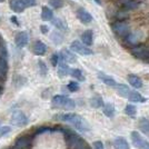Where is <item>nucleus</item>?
I'll return each instance as SVG.
<instances>
[{"mask_svg":"<svg viewBox=\"0 0 149 149\" xmlns=\"http://www.w3.org/2000/svg\"><path fill=\"white\" fill-rule=\"evenodd\" d=\"M55 118L72 125L77 130L82 131V132H86V131L89 130V125H88L87 121L82 118L81 116L77 115V113H74V112L58 113V115H55Z\"/></svg>","mask_w":149,"mask_h":149,"instance_id":"1","label":"nucleus"},{"mask_svg":"<svg viewBox=\"0 0 149 149\" xmlns=\"http://www.w3.org/2000/svg\"><path fill=\"white\" fill-rule=\"evenodd\" d=\"M51 105L54 108L58 109H66V110H72L76 107V102L72 99L68 98L67 96H62V95H57L52 98Z\"/></svg>","mask_w":149,"mask_h":149,"instance_id":"2","label":"nucleus"},{"mask_svg":"<svg viewBox=\"0 0 149 149\" xmlns=\"http://www.w3.org/2000/svg\"><path fill=\"white\" fill-rule=\"evenodd\" d=\"M111 30L118 38H125L129 33L130 28H129V24L127 21L118 20L111 25Z\"/></svg>","mask_w":149,"mask_h":149,"instance_id":"3","label":"nucleus"},{"mask_svg":"<svg viewBox=\"0 0 149 149\" xmlns=\"http://www.w3.org/2000/svg\"><path fill=\"white\" fill-rule=\"evenodd\" d=\"M130 52L135 58L149 63V48H147L146 46H140V45L134 46L131 48Z\"/></svg>","mask_w":149,"mask_h":149,"instance_id":"4","label":"nucleus"},{"mask_svg":"<svg viewBox=\"0 0 149 149\" xmlns=\"http://www.w3.org/2000/svg\"><path fill=\"white\" fill-rule=\"evenodd\" d=\"M70 49L74 51L76 54H79L81 56H90V55H93V50L90 49L88 46L86 45H84L82 42L80 41H78V40H74L71 42L70 45Z\"/></svg>","mask_w":149,"mask_h":149,"instance_id":"5","label":"nucleus"},{"mask_svg":"<svg viewBox=\"0 0 149 149\" xmlns=\"http://www.w3.org/2000/svg\"><path fill=\"white\" fill-rule=\"evenodd\" d=\"M33 138L35 137L32 135H22L16 139L13 146H16L19 149H30L32 147Z\"/></svg>","mask_w":149,"mask_h":149,"instance_id":"6","label":"nucleus"},{"mask_svg":"<svg viewBox=\"0 0 149 149\" xmlns=\"http://www.w3.org/2000/svg\"><path fill=\"white\" fill-rule=\"evenodd\" d=\"M29 123L28 117L26 116L24 112L21 110H16L13 111V116H11V124L13 126H17V127H25Z\"/></svg>","mask_w":149,"mask_h":149,"instance_id":"7","label":"nucleus"},{"mask_svg":"<svg viewBox=\"0 0 149 149\" xmlns=\"http://www.w3.org/2000/svg\"><path fill=\"white\" fill-rule=\"evenodd\" d=\"M143 38V33L141 31H134L129 32L126 37H125V42L129 46H137Z\"/></svg>","mask_w":149,"mask_h":149,"instance_id":"8","label":"nucleus"},{"mask_svg":"<svg viewBox=\"0 0 149 149\" xmlns=\"http://www.w3.org/2000/svg\"><path fill=\"white\" fill-rule=\"evenodd\" d=\"M15 42L18 48H24L29 42V35L27 31H20L15 38Z\"/></svg>","mask_w":149,"mask_h":149,"instance_id":"9","label":"nucleus"},{"mask_svg":"<svg viewBox=\"0 0 149 149\" xmlns=\"http://www.w3.org/2000/svg\"><path fill=\"white\" fill-rule=\"evenodd\" d=\"M77 17L82 24H90L93 21V16L84 8H79L77 10Z\"/></svg>","mask_w":149,"mask_h":149,"instance_id":"10","label":"nucleus"},{"mask_svg":"<svg viewBox=\"0 0 149 149\" xmlns=\"http://www.w3.org/2000/svg\"><path fill=\"white\" fill-rule=\"evenodd\" d=\"M130 136H131L132 143H134V146H135L136 148L141 149L143 146H145V143H147V141L143 139V137L140 136V134H139V132H137V131H132Z\"/></svg>","mask_w":149,"mask_h":149,"instance_id":"11","label":"nucleus"},{"mask_svg":"<svg viewBox=\"0 0 149 149\" xmlns=\"http://www.w3.org/2000/svg\"><path fill=\"white\" fill-rule=\"evenodd\" d=\"M59 56H60L62 61L67 62V63H74V62L77 61L76 56H74V54L68 49H62Z\"/></svg>","mask_w":149,"mask_h":149,"instance_id":"12","label":"nucleus"},{"mask_svg":"<svg viewBox=\"0 0 149 149\" xmlns=\"http://www.w3.org/2000/svg\"><path fill=\"white\" fill-rule=\"evenodd\" d=\"M7 72H8V61H7V59L0 57V84L5 82Z\"/></svg>","mask_w":149,"mask_h":149,"instance_id":"13","label":"nucleus"},{"mask_svg":"<svg viewBox=\"0 0 149 149\" xmlns=\"http://www.w3.org/2000/svg\"><path fill=\"white\" fill-rule=\"evenodd\" d=\"M46 52H47V46L40 40L36 41L33 45V54L37 56H44Z\"/></svg>","mask_w":149,"mask_h":149,"instance_id":"14","label":"nucleus"},{"mask_svg":"<svg viewBox=\"0 0 149 149\" xmlns=\"http://www.w3.org/2000/svg\"><path fill=\"white\" fill-rule=\"evenodd\" d=\"M98 78H99L100 80L102 81L105 85L109 86V87H116V86H117L116 80H115L113 78H111V77L107 76L106 74H104V72H98Z\"/></svg>","mask_w":149,"mask_h":149,"instance_id":"15","label":"nucleus"},{"mask_svg":"<svg viewBox=\"0 0 149 149\" xmlns=\"http://www.w3.org/2000/svg\"><path fill=\"white\" fill-rule=\"evenodd\" d=\"M81 40H82V44L86 45V46H91L93 41V32L91 30H86L82 32L81 35Z\"/></svg>","mask_w":149,"mask_h":149,"instance_id":"16","label":"nucleus"},{"mask_svg":"<svg viewBox=\"0 0 149 149\" xmlns=\"http://www.w3.org/2000/svg\"><path fill=\"white\" fill-rule=\"evenodd\" d=\"M10 7H11V9L13 11L17 13H24V10L26 8L21 0H10Z\"/></svg>","mask_w":149,"mask_h":149,"instance_id":"17","label":"nucleus"},{"mask_svg":"<svg viewBox=\"0 0 149 149\" xmlns=\"http://www.w3.org/2000/svg\"><path fill=\"white\" fill-rule=\"evenodd\" d=\"M113 146H115L117 149H129L130 148V146H129L128 141H127L125 138H123V137L116 138V139L113 140Z\"/></svg>","mask_w":149,"mask_h":149,"instance_id":"18","label":"nucleus"},{"mask_svg":"<svg viewBox=\"0 0 149 149\" xmlns=\"http://www.w3.org/2000/svg\"><path fill=\"white\" fill-rule=\"evenodd\" d=\"M128 81H129V84L131 86L134 88H136V89H139V88L143 87V80L136 74H129L128 76Z\"/></svg>","mask_w":149,"mask_h":149,"instance_id":"19","label":"nucleus"},{"mask_svg":"<svg viewBox=\"0 0 149 149\" xmlns=\"http://www.w3.org/2000/svg\"><path fill=\"white\" fill-rule=\"evenodd\" d=\"M69 74H70V68L67 65V62H59L58 63V74H59V77H66Z\"/></svg>","mask_w":149,"mask_h":149,"instance_id":"20","label":"nucleus"},{"mask_svg":"<svg viewBox=\"0 0 149 149\" xmlns=\"http://www.w3.org/2000/svg\"><path fill=\"white\" fill-rule=\"evenodd\" d=\"M127 99H129L130 101H134V102H140V104H143V102L146 101V99L143 98L140 93H137V91H134V90L130 91V93H129V96H128Z\"/></svg>","mask_w":149,"mask_h":149,"instance_id":"21","label":"nucleus"},{"mask_svg":"<svg viewBox=\"0 0 149 149\" xmlns=\"http://www.w3.org/2000/svg\"><path fill=\"white\" fill-rule=\"evenodd\" d=\"M138 127L140 131H143L145 135H149V119L148 118H140L138 123Z\"/></svg>","mask_w":149,"mask_h":149,"instance_id":"22","label":"nucleus"},{"mask_svg":"<svg viewBox=\"0 0 149 149\" xmlns=\"http://www.w3.org/2000/svg\"><path fill=\"white\" fill-rule=\"evenodd\" d=\"M54 18V13L52 10L49 9L48 7L44 6L42 7V11H41V19L45 20V21H50Z\"/></svg>","mask_w":149,"mask_h":149,"instance_id":"23","label":"nucleus"},{"mask_svg":"<svg viewBox=\"0 0 149 149\" xmlns=\"http://www.w3.org/2000/svg\"><path fill=\"white\" fill-rule=\"evenodd\" d=\"M116 88H117L118 95H120L124 98H128V96H129V93L131 91V89L128 88V86H126V85H117Z\"/></svg>","mask_w":149,"mask_h":149,"instance_id":"24","label":"nucleus"},{"mask_svg":"<svg viewBox=\"0 0 149 149\" xmlns=\"http://www.w3.org/2000/svg\"><path fill=\"white\" fill-rule=\"evenodd\" d=\"M102 111H104V113H105L107 117H109V118H112V117L115 116L116 109H115V106L112 105V104H107V105H104Z\"/></svg>","mask_w":149,"mask_h":149,"instance_id":"25","label":"nucleus"},{"mask_svg":"<svg viewBox=\"0 0 149 149\" xmlns=\"http://www.w3.org/2000/svg\"><path fill=\"white\" fill-rule=\"evenodd\" d=\"M51 22H52V25L55 26L56 28H58L59 30H63L66 31L68 29V27H67V24L62 20L61 18H55L51 20Z\"/></svg>","mask_w":149,"mask_h":149,"instance_id":"26","label":"nucleus"},{"mask_svg":"<svg viewBox=\"0 0 149 149\" xmlns=\"http://www.w3.org/2000/svg\"><path fill=\"white\" fill-rule=\"evenodd\" d=\"M71 74V77H74V79H77L79 81L85 80V76H84L80 69H70V74Z\"/></svg>","mask_w":149,"mask_h":149,"instance_id":"27","label":"nucleus"},{"mask_svg":"<svg viewBox=\"0 0 149 149\" xmlns=\"http://www.w3.org/2000/svg\"><path fill=\"white\" fill-rule=\"evenodd\" d=\"M90 104H91V106H93V108H100V107L104 106V100L99 96H96V97H93V99H91Z\"/></svg>","mask_w":149,"mask_h":149,"instance_id":"28","label":"nucleus"},{"mask_svg":"<svg viewBox=\"0 0 149 149\" xmlns=\"http://www.w3.org/2000/svg\"><path fill=\"white\" fill-rule=\"evenodd\" d=\"M51 40L55 42L56 45H59L62 42V40H63V37L61 36V33H59V32H57V31H54L52 33H51Z\"/></svg>","mask_w":149,"mask_h":149,"instance_id":"29","label":"nucleus"},{"mask_svg":"<svg viewBox=\"0 0 149 149\" xmlns=\"http://www.w3.org/2000/svg\"><path fill=\"white\" fill-rule=\"evenodd\" d=\"M67 89L71 93H76V91L79 90V84L76 82V81H70L68 84V86H67Z\"/></svg>","mask_w":149,"mask_h":149,"instance_id":"30","label":"nucleus"},{"mask_svg":"<svg viewBox=\"0 0 149 149\" xmlns=\"http://www.w3.org/2000/svg\"><path fill=\"white\" fill-rule=\"evenodd\" d=\"M125 112H126V115H128V116H134L137 112V109L134 105H127L126 108H125Z\"/></svg>","mask_w":149,"mask_h":149,"instance_id":"31","label":"nucleus"},{"mask_svg":"<svg viewBox=\"0 0 149 149\" xmlns=\"http://www.w3.org/2000/svg\"><path fill=\"white\" fill-rule=\"evenodd\" d=\"M38 66H39V71H40L41 76H46L47 72H48V68H47L46 63H45L42 60H39V61H38Z\"/></svg>","mask_w":149,"mask_h":149,"instance_id":"32","label":"nucleus"},{"mask_svg":"<svg viewBox=\"0 0 149 149\" xmlns=\"http://www.w3.org/2000/svg\"><path fill=\"white\" fill-rule=\"evenodd\" d=\"M50 130H52L50 127H39V128H37L36 130L33 131L32 136L36 137V136H38V135H41V134H44V132H47V131H50Z\"/></svg>","mask_w":149,"mask_h":149,"instance_id":"33","label":"nucleus"},{"mask_svg":"<svg viewBox=\"0 0 149 149\" xmlns=\"http://www.w3.org/2000/svg\"><path fill=\"white\" fill-rule=\"evenodd\" d=\"M0 57L5 58V59H7V57H8V50H7V47L3 41L0 42Z\"/></svg>","mask_w":149,"mask_h":149,"instance_id":"34","label":"nucleus"},{"mask_svg":"<svg viewBox=\"0 0 149 149\" xmlns=\"http://www.w3.org/2000/svg\"><path fill=\"white\" fill-rule=\"evenodd\" d=\"M49 5L55 9H59L63 6V0H49Z\"/></svg>","mask_w":149,"mask_h":149,"instance_id":"35","label":"nucleus"},{"mask_svg":"<svg viewBox=\"0 0 149 149\" xmlns=\"http://www.w3.org/2000/svg\"><path fill=\"white\" fill-rule=\"evenodd\" d=\"M59 59H60V56L58 55V54H54L52 56H51V65L52 66H58V63H59Z\"/></svg>","mask_w":149,"mask_h":149,"instance_id":"36","label":"nucleus"},{"mask_svg":"<svg viewBox=\"0 0 149 149\" xmlns=\"http://www.w3.org/2000/svg\"><path fill=\"white\" fill-rule=\"evenodd\" d=\"M74 149H90V148H89V146L87 145V143H86L84 139H81L80 143L76 146V148Z\"/></svg>","mask_w":149,"mask_h":149,"instance_id":"37","label":"nucleus"},{"mask_svg":"<svg viewBox=\"0 0 149 149\" xmlns=\"http://www.w3.org/2000/svg\"><path fill=\"white\" fill-rule=\"evenodd\" d=\"M10 130H11V128H10V127H8V126H5V127L0 128V137H3L5 135L9 134Z\"/></svg>","mask_w":149,"mask_h":149,"instance_id":"38","label":"nucleus"},{"mask_svg":"<svg viewBox=\"0 0 149 149\" xmlns=\"http://www.w3.org/2000/svg\"><path fill=\"white\" fill-rule=\"evenodd\" d=\"M25 7H32L37 3V0H21Z\"/></svg>","mask_w":149,"mask_h":149,"instance_id":"39","label":"nucleus"},{"mask_svg":"<svg viewBox=\"0 0 149 149\" xmlns=\"http://www.w3.org/2000/svg\"><path fill=\"white\" fill-rule=\"evenodd\" d=\"M93 148L95 149H105V147H104V143H101V141H99V140H97V141H95V143H93Z\"/></svg>","mask_w":149,"mask_h":149,"instance_id":"40","label":"nucleus"},{"mask_svg":"<svg viewBox=\"0 0 149 149\" xmlns=\"http://www.w3.org/2000/svg\"><path fill=\"white\" fill-rule=\"evenodd\" d=\"M40 31H41L42 33H47V32L49 31V28H48V26H46V25L40 26Z\"/></svg>","mask_w":149,"mask_h":149,"instance_id":"41","label":"nucleus"},{"mask_svg":"<svg viewBox=\"0 0 149 149\" xmlns=\"http://www.w3.org/2000/svg\"><path fill=\"white\" fill-rule=\"evenodd\" d=\"M131 0H120V3H121V5H123V7L125 6V5H127V3H128V2H130Z\"/></svg>","mask_w":149,"mask_h":149,"instance_id":"42","label":"nucleus"},{"mask_svg":"<svg viewBox=\"0 0 149 149\" xmlns=\"http://www.w3.org/2000/svg\"><path fill=\"white\" fill-rule=\"evenodd\" d=\"M11 20H13V22H15L17 26H19V21H17V20H16V17H11Z\"/></svg>","mask_w":149,"mask_h":149,"instance_id":"43","label":"nucleus"},{"mask_svg":"<svg viewBox=\"0 0 149 149\" xmlns=\"http://www.w3.org/2000/svg\"><path fill=\"white\" fill-rule=\"evenodd\" d=\"M141 149H149V143H148V141L145 143V146H143V147Z\"/></svg>","mask_w":149,"mask_h":149,"instance_id":"44","label":"nucleus"},{"mask_svg":"<svg viewBox=\"0 0 149 149\" xmlns=\"http://www.w3.org/2000/svg\"><path fill=\"white\" fill-rule=\"evenodd\" d=\"M2 91H3V86H2V84H0V96H1Z\"/></svg>","mask_w":149,"mask_h":149,"instance_id":"45","label":"nucleus"},{"mask_svg":"<svg viewBox=\"0 0 149 149\" xmlns=\"http://www.w3.org/2000/svg\"><path fill=\"white\" fill-rule=\"evenodd\" d=\"M6 149H19V148H17L16 146H13V147H10V148H6Z\"/></svg>","mask_w":149,"mask_h":149,"instance_id":"46","label":"nucleus"},{"mask_svg":"<svg viewBox=\"0 0 149 149\" xmlns=\"http://www.w3.org/2000/svg\"><path fill=\"white\" fill-rule=\"evenodd\" d=\"M2 41V37H1V35H0V42Z\"/></svg>","mask_w":149,"mask_h":149,"instance_id":"47","label":"nucleus"},{"mask_svg":"<svg viewBox=\"0 0 149 149\" xmlns=\"http://www.w3.org/2000/svg\"><path fill=\"white\" fill-rule=\"evenodd\" d=\"M3 1H5V0H0V2H3Z\"/></svg>","mask_w":149,"mask_h":149,"instance_id":"48","label":"nucleus"}]
</instances>
